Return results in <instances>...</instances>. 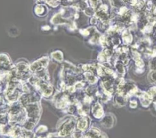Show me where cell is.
I'll list each match as a JSON object with an SVG mask.
<instances>
[{
  "label": "cell",
  "mask_w": 156,
  "mask_h": 138,
  "mask_svg": "<svg viewBox=\"0 0 156 138\" xmlns=\"http://www.w3.org/2000/svg\"><path fill=\"white\" fill-rule=\"evenodd\" d=\"M147 94L151 97L152 101L154 103H156V87L155 86L151 87L149 89Z\"/></svg>",
  "instance_id": "8992f818"
},
{
  "label": "cell",
  "mask_w": 156,
  "mask_h": 138,
  "mask_svg": "<svg viewBox=\"0 0 156 138\" xmlns=\"http://www.w3.org/2000/svg\"><path fill=\"white\" fill-rule=\"evenodd\" d=\"M103 123V126H105V128H110L113 126V116H106L104 117L102 121Z\"/></svg>",
  "instance_id": "277c9868"
},
{
  "label": "cell",
  "mask_w": 156,
  "mask_h": 138,
  "mask_svg": "<svg viewBox=\"0 0 156 138\" xmlns=\"http://www.w3.org/2000/svg\"><path fill=\"white\" fill-rule=\"evenodd\" d=\"M130 106L132 108H135L137 106V102L135 100H131L130 102Z\"/></svg>",
  "instance_id": "4fadbf2b"
},
{
  "label": "cell",
  "mask_w": 156,
  "mask_h": 138,
  "mask_svg": "<svg viewBox=\"0 0 156 138\" xmlns=\"http://www.w3.org/2000/svg\"><path fill=\"white\" fill-rule=\"evenodd\" d=\"M88 126L87 120L85 119H81L78 123V128L81 130H84Z\"/></svg>",
  "instance_id": "ba28073f"
},
{
  "label": "cell",
  "mask_w": 156,
  "mask_h": 138,
  "mask_svg": "<svg viewBox=\"0 0 156 138\" xmlns=\"http://www.w3.org/2000/svg\"><path fill=\"white\" fill-rule=\"evenodd\" d=\"M100 1V0H90L91 5L93 8H95L97 7L99 2Z\"/></svg>",
  "instance_id": "7c38bea8"
},
{
  "label": "cell",
  "mask_w": 156,
  "mask_h": 138,
  "mask_svg": "<svg viewBox=\"0 0 156 138\" xmlns=\"http://www.w3.org/2000/svg\"><path fill=\"white\" fill-rule=\"evenodd\" d=\"M149 78L152 82H156V71H153L150 73Z\"/></svg>",
  "instance_id": "8fae6325"
},
{
  "label": "cell",
  "mask_w": 156,
  "mask_h": 138,
  "mask_svg": "<svg viewBox=\"0 0 156 138\" xmlns=\"http://www.w3.org/2000/svg\"><path fill=\"white\" fill-rule=\"evenodd\" d=\"M116 102L120 106L126 105L127 102V96L118 94V96L116 97Z\"/></svg>",
  "instance_id": "5b68a950"
},
{
  "label": "cell",
  "mask_w": 156,
  "mask_h": 138,
  "mask_svg": "<svg viewBox=\"0 0 156 138\" xmlns=\"http://www.w3.org/2000/svg\"><path fill=\"white\" fill-rule=\"evenodd\" d=\"M150 68L152 71H156V57H152L150 62Z\"/></svg>",
  "instance_id": "30bf717a"
},
{
  "label": "cell",
  "mask_w": 156,
  "mask_h": 138,
  "mask_svg": "<svg viewBox=\"0 0 156 138\" xmlns=\"http://www.w3.org/2000/svg\"><path fill=\"white\" fill-rule=\"evenodd\" d=\"M115 67L116 68V70L118 71V72L120 74H125V69L123 66V64H122L120 62H117L116 65H115Z\"/></svg>",
  "instance_id": "9c48e42d"
},
{
  "label": "cell",
  "mask_w": 156,
  "mask_h": 138,
  "mask_svg": "<svg viewBox=\"0 0 156 138\" xmlns=\"http://www.w3.org/2000/svg\"><path fill=\"white\" fill-rule=\"evenodd\" d=\"M136 93L138 94V96L140 100V103L143 106L147 107L152 102L151 97L147 94V92L146 93L145 92H137Z\"/></svg>",
  "instance_id": "6da1fadb"
},
{
  "label": "cell",
  "mask_w": 156,
  "mask_h": 138,
  "mask_svg": "<svg viewBox=\"0 0 156 138\" xmlns=\"http://www.w3.org/2000/svg\"><path fill=\"white\" fill-rule=\"evenodd\" d=\"M122 42L125 45L129 44L132 41V36L130 33L129 30L127 29L124 30L122 33Z\"/></svg>",
  "instance_id": "3957f363"
},
{
  "label": "cell",
  "mask_w": 156,
  "mask_h": 138,
  "mask_svg": "<svg viewBox=\"0 0 156 138\" xmlns=\"http://www.w3.org/2000/svg\"><path fill=\"white\" fill-rule=\"evenodd\" d=\"M92 112L94 116L96 118H101L103 115V109L102 106L98 103H96L92 107Z\"/></svg>",
  "instance_id": "7a4b0ae2"
},
{
  "label": "cell",
  "mask_w": 156,
  "mask_h": 138,
  "mask_svg": "<svg viewBox=\"0 0 156 138\" xmlns=\"http://www.w3.org/2000/svg\"><path fill=\"white\" fill-rule=\"evenodd\" d=\"M85 76H86V77L87 78V79L88 80V81H89L91 83H92V84L95 83L97 81V80H98L97 78H96L95 76H94V75L92 74V73L90 72H87L85 74Z\"/></svg>",
  "instance_id": "52a82bcc"
}]
</instances>
